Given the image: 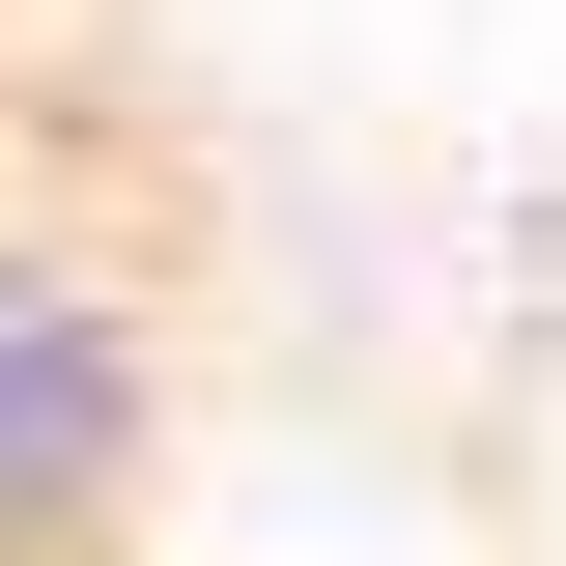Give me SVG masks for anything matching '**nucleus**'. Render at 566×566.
Returning <instances> with one entry per match:
<instances>
[{
  "mask_svg": "<svg viewBox=\"0 0 566 566\" xmlns=\"http://www.w3.org/2000/svg\"><path fill=\"white\" fill-rule=\"evenodd\" d=\"M142 453H170V368H142V312L57 255V227H0V566H57L142 510Z\"/></svg>",
  "mask_w": 566,
  "mask_h": 566,
  "instance_id": "1",
  "label": "nucleus"
}]
</instances>
